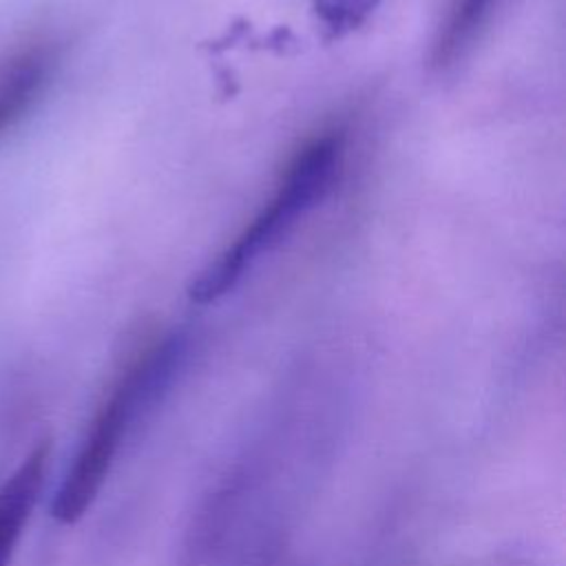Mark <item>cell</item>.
<instances>
[{"label": "cell", "mask_w": 566, "mask_h": 566, "mask_svg": "<svg viewBox=\"0 0 566 566\" xmlns=\"http://www.w3.org/2000/svg\"><path fill=\"white\" fill-rule=\"evenodd\" d=\"M55 69V46L29 42L0 62V139L13 130L44 93Z\"/></svg>", "instance_id": "obj_3"}, {"label": "cell", "mask_w": 566, "mask_h": 566, "mask_svg": "<svg viewBox=\"0 0 566 566\" xmlns=\"http://www.w3.org/2000/svg\"><path fill=\"white\" fill-rule=\"evenodd\" d=\"M49 458L51 444L44 440L35 444L0 484V566H11L24 526L40 500Z\"/></svg>", "instance_id": "obj_4"}, {"label": "cell", "mask_w": 566, "mask_h": 566, "mask_svg": "<svg viewBox=\"0 0 566 566\" xmlns=\"http://www.w3.org/2000/svg\"><path fill=\"white\" fill-rule=\"evenodd\" d=\"M493 2L495 0H453L431 46V62L436 66L444 69L462 55L489 18Z\"/></svg>", "instance_id": "obj_5"}, {"label": "cell", "mask_w": 566, "mask_h": 566, "mask_svg": "<svg viewBox=\"0 0 566 566\" xmlns=\"http://www.w3.org/2000/svg\"><path fill=\"white\" fill-rule=\"evenodd\" d=\"M325 38L336 40L358 29L382 0H310Z\"/></svg>", "instance_id": "obj_6"}, {"label": "cell", "mask_w": 566, "mask_h": 566, "mask_svg": "<svg viewBox=\"0 0 566 566\" xmlns=\"http://www.w3.org/2000/svg\"><path fill=\"white\" fill-rule=\"evenodd\" d=\"M186 352L181 334L155 343L139 354L91 420L55 495L51 515L60 524H75L99 495L133 418L175 374Z\"/></svg>", "instance_id": "obj_2"}, {"label": "cell", "mask_w": 566, "mask_h": 566, "mask_svg": "<svg viewBox=\"0 0 566 566\" xmlns=\"http://www.w3.org/2000/svg\"><path fill=\"white\" fill-rule=\"evenodd\" d=\"M343 153V130H325L310 139L292 157L272 197L243 232L192 279L188 287L190 301L206 305L234 290L245 272L332 192L340 175Z\"/></svg>", "instance_id": "obj_1"}]
</instances>
